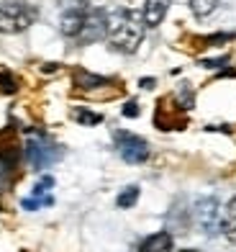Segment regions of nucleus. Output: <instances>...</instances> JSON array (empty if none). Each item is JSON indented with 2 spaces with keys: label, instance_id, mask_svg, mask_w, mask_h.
Here are the masks:
<instances>
[{
  "label": "nucleus",
  "instance_id": "nucleus-13",
  "mask_svg": "<svg viewBox=\"0 0 236 252\" xmlns=\"http://www.w3.org/2000/svg\"><path fill=\"white\" fill-rule=\"evenodd\" d=\"M136 201H139V186H126V188L118 193L116 206H118V209H131Z\"/></svg>",
  "mask_w": 236,
  "mask_h": 252
},
{
  "label": "nucleus",
  "instance_id": "nucleus-2",
  "mask_svg": "<svg viewBox=\"0 0 236 252\" xmlns=\"http://www.w3.org/2000/svg\"><path fill=\"white\" fill-rule=\"evenodd\" d=\"M24 155H26V162L33 170H44V167H49V165L57 162L62 150L49 139L47 134L31 131V136L26 139V147H24Z\"/></svg>",
  "mask_w": 236,
  "mask_h": 252
},
{
  "label": "nucleus",
  "instance_id": "nucleus-3",
  "mask_svg": "<svg viewBox=\"0 0 236 252\" xmlns=\"http://www.w3.org/2000/svg\"><path fill=\"white\" fill-rule=\"evenodd\" d=\"M36 21V8L24 0H10L0 5V33H21Z\"/></svg>",
  "mask_w": 236,
  "mask_h": 252
},
{
  "label": "nucleus",
  "instance_id": "nucleus-10",
  "mask_svg": "<svg viewBox=\"0 0 236 252\" xmlns=\"http://www.w3.org/2000/svg\"><path fill=\"white\" fill-rule=\"evenodd\" d=\"M221 229L226 234L229 242L236 245V198H231L226 203V211H223V219H221Z\"/></svg>",
  "mask_w": 236,
  "mask_h": 252
},
{
  "label": "nucleus",
  "instance_id": "nucleus-1",
  "mask_svg": "<svg viewBox=\"0 0 236 252\" xmlns=\"http://www.w3.org/2000/svg\"><path fill=\"white\" fill-rule=\"evenodd\" d=\"M108 44L116 52L133 54L139 49V44L144 39V18L141 13L131 8H116L113 13H108Z\"/></svg>",
  "mask_w": 236,
  "mask_h": 252
},
{
  "label": "nucleus",
  "instance_id": "nucleus-19",
  "mask_svg": "<svg viewBox=\"0 0 236 252\" xmlns=\"http://www.w3.org/2000/svg\"><path fill=\"white\" fill-rule=\"evenodd\" d=\"M180 252H198V250H180Z\"/></svg>",
  "mask_w": 236,
  "mask_h": 252
},
{
  "label": "nucleus",
  "instance_id": "nucleus-9",
  "mask_svg": "<svg viewBox=\"0 0 236 252\" xmlns=\"http://www.w3.org/2000/svg\"><path fill=\"white\" fill-rule=\"evenodd\" d=\"M172 245H175V239L170 232H157L144 239L139 252H172Z\"/></svg>",
  "mask_w": 236,
  "mask_h": 252
},
{
  "label": "nucleus",
  "instance_id": "nucleus-16",
  "mask_svg": "<svg viewBox=\"0 0 236 252\" xmlns=\"http://www.w3.org/2000/svg\"><path fill=\"white\" fill-rule=\"evenodd\" d=\"M52 186H54V178H52V175L41 178V180L36 183V188H33V196H36V198H39V196H44V193H47Z\"/></svg>",
  "mask_w": 236,
  "mask_h": 252
},
{
  "label": "nucleus",
  "instance_id": "nucleus-6",
  "mask_svg": "<svg viewBox=\"0 0 236 252\" xmlns=\"http://www.w3.org/2000/svg\"><path fill=\"white\" fill-rule=\"evenodd\" d=\"M105 33H108V13H105V10H100V8L87 10L82 33L77 39H80L82 44H93V41L105 39Z\"/></svg>",
  "mask_w": 236,
  "mask_h": 252
},
{
  "label": "nucleus",
  "instance_id": "nucleus-5",
  "mask_svg": "<svg viewBox=\"0 0 236 252\" xmlns=\"http://www.w3.org/2000/svg\"><path fill=\"white\" fill-rule=\"evenodd\" d=\"M195 221L206 234H216L221 226V209L216 198H200L195 203Z\"/></svg>",
  "mask_w": 236,
  "mask_h": 252
},
{
  "label": "nucleus",
  "instance_id": "nucleus-17",
  "mask_svg": "<svg viewBox=\"0 0 236 252\" xmlns=\"http://www.w3.org/2000/svg\"><path fill=\"white\" fill-rule=\"evenodd\" d=\"M121 113H123V116H129V119H136L139 116V103L136 100H129L126 106L121 108Z\"/></svg>",
  "mask_w": 236,
  "mask_h": 252
},
{
  "label": "nucleus",
  "instance_id": "nucleus-14",
  "mask_svg": "<svg viewBox=\"0 0 236 252\" xmlns=\"http://www.w3.org/2000/svg\"><path fill=\"white\" fill-rule=\"evenodd\" d=\"M75 121L82 124V126H95V124L103 121V116H100V113H95V111H87V108H77V111H75Z\"/></svg>",
  "mask_w": 236,
  "mask_h": 252
},
{
  "label": "nucleus",
  "instance_id": "nucleus-4",
  "mask_svg": "<svg viewBox=\"0 0 236 252\" xmlns=\"http://www.w3.org/2000/svg\"><path fill=\"white\" fill-rule=\"evenodd\" d=\"M116 150L123 157V162H129V165H141L149 159V144L131 131H118L116 134Z\"/></svg>",
  "mask_w": 236,
  "mask_h": 252
},
{
  "label": "nucleus",
  "instance_id": "nucleus-12",
  "mask_svg": "<svg viewBox=\"0 0 236 252\" xmlns=\"http://www.w3.org/2000/svg\"><path fill=\"white\" fill-rule=\"evenodd\" d=\"M218 3L221 0H190V10H193L195 18H206L218 8Z\"/></svg>",
  "mask_w": 236,
  "mask_h": 252
},
{
  "label": "nucleus",
  "instance_id": "nucleus-8",
  "mask_svg": "<svg viewBox=\"0 0 236 252\" xmlns=\"http://www.w3.org/2000/svg\"><path fill=\"white\" fill-rule=\"evenodd\" d=\"M85 16H87V10H80V8H70V10H64L62 13V21H59V29L64 36H70V39H77L82 33V26H85Z\"/></svg>",
  "mask_w": 236,
  "mask_h": 252
},
{
  "label": "nucleus",
  "instance_id": "nucleus-11",
  "mask_svg": "<svg viewBox=\"0 0 236 252\" xmlns=\"http://www.w3.org/2000/svg\"><path fill=\"white\" fill-rule=\"evenodd\" d=\"M75 85H80L85 90H93V88H103L108 85V77H100V75H90L85 70H77L75 72Z\"/></svg>",
  "mask_w": 236,
  "mask_h": 252
},
{
  "label": "nucleus",
  "instance_id": "nucleus-18",
  "mask_svg": "<svg viewBox=\"0 0 236 252\" xmlns=\"http://www.w3.org/2000/svg\"><path fill=\"white\" fill-rule=\"evenodd\" d=\"M154 85H157V80H154V77H144V80H141V88H147V90H152Z\"/></svg>",
  "mask_w": 236,
  "mask_h": 252
},
{
  "label": "nucleus",
  "instance_id": "nucleus-15",
  "mask_svg": "<svg viewBox=\"0 0 236 252\" xmlns=\"http://www.w3.org/2000/svg\"><path fill=\"white\" fill-rule=\"evenodd\" d=\"M0 90H3V93H16L18 90V83L10 72H0Z\"/></svg>",
  "mask_w": 236,
  "mask_h": 252
},
{
  "label": "nucleus",
  "instance_id": "nucleus-7",
  "mask_svg": "<svg viewBox=\"0 0 236 252\" xmlns=\"http://www.w3.org/2000/svg\"><path fill=\"white\" fill-rule=\"evenodd\" d=\"M170 5H172V0H144V10H141L144 26H147V29H157L164 21Z\"/></svg>",
  "mask_w": 236,
  "mask_h": 252
}]
</instances>
